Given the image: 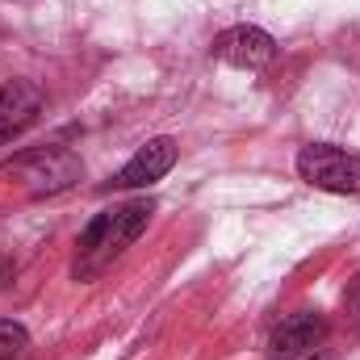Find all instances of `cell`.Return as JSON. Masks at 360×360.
Segmentation results:
<instances>
[{"instance_id": "obj_6", "label": "cell", "mask_w": 360, "mask_h": 360, "mask_svg": "<svg viewBox=\"0 0 360 360\" xmlns=\"http://www.w3.org/2000/svg\"><path fill=\"white\" fill-rule=\"evenodd\" d=\"M214 55L231 68H243V72H260L276 59V42L272 34H264L260 25H235L226 30L218 42H214Z\"/></svg>"}, {"instance_id": "obj_7", "label": "cell", "mask_w": 360, "mask_h": 360, "mask_svg": "<svg viewBox=\"0 0 360 360\" xmlns=\"http://www.w3.org/2000/svg\"><path fill=\"white\" fill-rule=\"evenodd\" d=\"M176 164V143L172 139H151L147 147H139L130 155V164L113 176V188H147L160 176H168Z\"/></svg>"}, {"instance_id": "obj_5", "label": "cell", "mask_w": 360, "mask_h": 360, "mask_svg": "<svg viewBox=\"0 0 360 360\" xmlns=\"http://www.w3.org/2000/svg\"><path fill=\"white\" fill-rule=\"evenodd\" d=\"M42 105H46V92L38 89L34 80H8V84H0V147L13 143L17 134H25L38 122Z\"/></svg>"}, {"instance_id": "obj_9", "label": "cell", "mask_w": 360, "mask_h": 360, "mask_svg": "<svg viewBox=\"0 0 360 360\" xmlns=\"http://www.w3.org/2000/svg\"><path fill=\"white\" fill-rule=\"evenodd\" d=\"M0 340H8V344H17V348H25V331H21L17 323H0Z\"/></svg>"}, {"instance_id": "obj_3", "label": "cell", "mask_w": 360, "mask_h": 360, "mask_svg": "<svg viewBox=\"0 0 360 360\" xmlns=\"http://www.w3.org/2000/svg\"><path fill=\"white\" fill-rule=\"evenodd\" d=\"M297 176L306 180L310 188H323V193H360V155L344 151V147H331V143H306L297 151Z\"/></svg>"}, {"instance_id": "obj_10", "label": "cell", "mask_w": 360, "mask_h": 360, "mask_svg": "<svg viewBox=\"0 0 360 360\" xmlns=\"http://www.w3.org/2000/svg\"><path fill=\"white\" fill-rule=\"evenodd\" d=\"M310 360H335V356H310Z\"/></svg>"}, {"instance_id": "obj_2", "label": "cell", "mask_w": 360, "mask_h": 360, "mask_svg": "<svg viewBox=\"0 0 360 360\" xmlns=\"http://www.w3.org/2000/svg\"><path fill=\"white\" fill-rule=\"evenodd\" d=\"M80 160L72 155V151H63V147H34V151H25V155H17L8 168H4V176L17 180L30 197H46V193H63V188H72L76 180H80Z\"/></svg>"}, {"instance_id": "obj_4", "label": "cell", "mask_w": 360, "mask_h": 360, "mask_svg": "<svg viewBox=\"0 0 360 360\" xmlns=\"http://www.w3.org/2000/svg\"><path fill=\"white\" fill-rule=\"evenodd\" d=\"M327 340V319L319 310H302V314H289L272 327L269 344H264V356L269 360H293L314 352L319 344Z\"/></svg>"}, {"instance_id": "obj_1", "label": "cell", "mask_w": 360, "mask_h": 360, "mask_svg": "<svg viewBox=\"0 0 360 360\" xmlns=\"http://www.w3.org/2000/svg\"><path fill=\"white\" fill-rule=\"evenodd\" d=\"M151 214H155V205H151L147 197H139V201H126V205H113V210L96 214L89 226H84V235H80V260H84V264H76V272H80V276H89V272L105 269L113 256H122V252H126V248L147 231Z\"/></svg>"}, {"instance_id": "obj_8", "label": "cell", "mask_w": 360, "mask_h": 360, "mask_svg": "<svg viewBox=\"0 0 360 360\" xmlns=\"http://www.w3.org/2000/svg\"><path fill=\"white\" fill-rule=\"evenodd\" d=\"M344 306H348V314H352V323L360 327V276L348 285V293H344Z\"/></svg>"}]
</instances>
